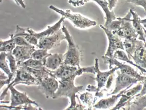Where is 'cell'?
<instances>
[{
    "mask_svg": "<svg viewBox=\"0 0 146 110\" xmlns=\"http://www.w3.org/2000/svg\"><path fill=\"white\" fill-rule=\"evenodd\" d=\"M65 18L62 17L60 20L52 26H48L43 32H36L30 28H22L17 25L16 30L14 36H22L24 37L31 44L37 46L38 41L40 39L54 34L60 29L61 24L64 21Z\"/></svg>",
    "mask_w": 146,
    "mask_h": 110,
    "instance_id": "6da1fadb",
    "label": "cell"
},
{
    "mask_svg": "<svg viewBox=\"0 0 146 110\" xmlns=\"http://www.w3.org/2000/svg\"><path fill=\"white\" fill-rule=\"evenodd\" d=\"M77 76H73L63 80H59V85L55 94L53 99H57L59 97H68L70 99V107L66 110H75L77 105L76 98H78L76 93L82 89V85L76 87L74 85V80Z\"/></svg>",
    "mask_w": 146,
    "mask_h": 110,
    "instance_id": "7a4b0ae2",
    "label": "cell"
},
{
    "mask_svg": "<svg viewBox=\"0 0 146 110\" xmlns=\"http://www.w3.org/2000/svg\"><path fill=\"white\" fill-rule=\"evenodd\" d=\"M62 30L65 36V39L68 44V50L64 54V63L70 66H77L80 68V63L81 60L80 50L74 42L73 37L70 35L67 28L64 25L62 27Z\"/></svg>",
    "mask_w": 146,
    "mask_h": 110,
    "instance_id": "3957f363",
    "label": "cell"
},
{
    "mask_svg": "<svg viewBox=\"0 0 146 110\" xmlns=\"http://www.w3.org/2000/svg\"><path fill=\"white\" fill-rule=\"evenodd\" d=\"M52 76L60 80H63L73 76H80L84 73L96 74L95 66L78 68L77 66H70L63 63L55 71L50 70Z\"/></svg>",
    "mask_w": 146,
    "mask_h": 110,
    "instance_id": "277c9868",
    "label": "cell"
},
{
    "mask_svg": "<svg viewBox=\"0 0 146 110\" xmlns=\"http://www.w3.org/2000/svg\"><path fill=\"white\" fill-rule=\"evenodd\" d=\"M49 8L52 11H55L57 13L60 14L65 18L68 19L73 23L74 26L79 28L86 29L92 26L96 25V22L86 18L79 13H72V12L69 9L63 11L53 5L50 6Z\"/></svg>",
    "mask_w": 146,
    "mask_h": 110,
    "instance_id": "5b68a950",
    "label": "cell"
},
{
    "mask_svg": "<svg viewBox=\"0 0 146 110\" xmlns=\"http://www.w3.org/2000/svg\"><path fill=\"white\" fill-rule=\"evenodd\" d=\"M16 78L13 81L11 82V83L8 84L4 92L1 95V101L3 99L7 93L9 87L11 86H16L19 84H26L27 85H38L40 84V82L36 78H35L31 74L29 73L23 68H19L16 71Z\"/></svg>",
    "mask_w": 146,
    "mask_h": 110,
    "instance_id": "8992f818",
    "label": "cell"
},
{
    "mask_svg": "<svg viewBox=\"0 0 146 110\" xmlns=\"http://www.w3.org/2000/svg\"><path fill=\"white\" fill-rule=\"evenodd\" d=\"M132 14L129 11L128 14L123 18H120L123 22L119 29L113 31V33L116 34L120 38L125 39H135L138 37L135 30L133 27L132 22L130 21Z\"/></svg>",
    "mask_w": 146,
    "mask_h": 110,
    "instance_id": "52a82bcc",
    "label": "cell"
},
{
    "mask_svg": "<svg viewBox=\"0 0 146 110\" xmlns=\"http://www.w3.org/2000/svg\"><path fill=\"white\" fill-rule=\"evenodd\" d=\"M102 58L105 64H109V68L110 70L113 68V66H115L120 70L121 73L126 74L133 78L138 79L141 82L143 81L146 78V77L141 76L139 74L137 71L134 70V69H133L130 66L120 62L117 60V59L113 57L111 58L106 56H102Z\"/></svg>",
    "mask_w": 146,
    "mask_h": 110,
    "instance_id": "ba28073f",
    "label": "cell"
},
{
    "mask_svg": "<svg viewBox=\"0 0 146 110\" xmlns=\"http://www.w3.org/2000/svg\"><path fill=\"white\" fill-rule=\"evenodd\" d=\"M64 40H66L65 34L62 29H60L54 34L40 39L36 46L48 50L59 46Z\"/></svg>",
    "mask_w": 146,
    "mask_h": 110,
    "instance_id": "9c48e42d",
    "label": "cell"
},
{
    "mask_svg": "<svg viewBox=\"0 0 146 110\" xmlns=\"http://www.w3.org/2000/svg\"><path fill=\"white\" fill-rule=\"evenodd\" d=\"M100 27L102 28L107 36L109 41V46L107 51L104 56L112 58L114 52L117 50H125L123 42L121 38L116 34L113 33V32L102 24L99 25Z\"/></svg>",
    "mask_w": 146,
    "mask_h": 110,
    "instance_id": "30bf717a",
    "label": "cell"
},
{
    "mask_svg": "<svg viewBox=\"0 0 146 110\" xmlns=\"http://www.w3.org/2000/svg\"><path fill=\"white\" fill-rule=\"evenodd\" d=\"M59 85V83L56 78L52 76H49L44 79L38 85V87L47 99H53Z\"/></svg>",
    "mask_w": 146,
    "mask_h": 110,
    "instance_id": "8fae6325",
    "label": "cell"
},
{
    "mask_svg": "<svg viewBox=\"0 0 146 110\" xmlns=\"http://www.w3.org/2000/svg\"><path fill=\"white\" fill-rule=\"evenodd\" d=\"M11 93V107H17L20 105L32 104L35 105L36 107H40L39 105L29 98L26 92H20L14 87L11 86L9 87Z\"/></svg>",
    "mask_w": 146,
    "mask_h": 110,
    "instance_id": "7c38bea8",
    "label": "cell"
},
{
    "mask_svg": "<svg viewBox=\"0 0 146 110\" xmlns=\"http://www.w3.org/2000/svg\"><path fill=\"white\" fill-rule=\"evenodd\" d=\"M117 77L116 78V84L115 89L110 95H115L118 94L122 89L133 84L137 83L138 82H141L138 79L133 78L128 75L121 73L120 71H117Z\"/></svg>",
    "mask_w": 146,
    "mask_h": 110,
    "instance_id": "4fadbf2b",
    "label": "cell"
},
{
    "mask_svg": "<svg viewBox=\"0 0 146 110\" xmlns=\"http://www.w3.org/2000/svg\"><path fill=\"white\" fill-rule=\"evenodd\" d=\"M35 50L34 45L31 46H16L13 51V54L16 58L17 66L31 58V55Z\"/></svg>",
    "mask_w": 146,
    "mask_h": 110,
    "instance_id": "5bb4252c",
    "label": "cell"
},
{
    "mask_svg": "<svg viewBox=\"0 0 146 110\" xmlns=\"http://www.w3.org/2000/svg\"><path fill=\"white\" fill-rule=\"evenodd\" d=\"M131 58L137 66L146 70V47L143 41L136 40L135 50Z\"/></svg>",
    "mask_w": 146,
    "mask_h": 110,
    "instance_id": "9a60e30c",
    "label": "cell"
},
{
    "mask_svg": "<svg viewBox=\"0 0 146 110\" xmlns=\"http://www.w3.org/2000/svg\"><path fill=\"white\" fill-rule=\"evenodd\" d=\"M95 60V70L96 72L97 76L96 78H94V79L97 82L96 93H99L100 90L102 89V88L105 87L106 83H107L109 77L112 74L114 73L115 71L119 70V68L117 66H115L110 71L105 72H102L99 70L98 59L96 58Z\"/></svg>",
    "mask_w": 146,
    "mask_h": 110,
    "instance_id": "2e32d148",
    "label": "cell"
},
{
    "mask_svg": "<svg viewBox=\"0 0 146 110\" xmlns=\"http://www.w3.org/2000/svg\"><path fill=\"white\" fill-rule=\"evenodd\" d=\"M64 59L63 54L58 53L51 54L44 59L45 67L51 71H55L64 63Z\"/></svg>",
    "mask_w": 146,
    "mask_h": 110,
    "instance_id": "e0dca14e",
    "label": "cell"
},
{
    "mask_svg": "<svg viewBox=\"0 0 146 110\" xmlns=\"http://www.w3.org/2000/svg\"><path fill=\"white\" fill-rule=\"evenodd\" d=\"M131 87V86H129L126 87L125 89L123 90V91H120L117 95H113L112 97L106 99H102L95 105H94L93 107L98 109H107L110 107H113L117 101L118 98L121 97L123 93L129 89Z\"/></svg>",
    "mask_w": 146,
    "mask_h": 110,
    "instance_id": "ac0fdd59",
    "label": "cell"
},
{
    "mask_svg": "<svg viewBox=\"0 0 146 110\" xmlns=\"http://www.w3.org/2000/svg\"><path fill=\"white\" fill-rule=\"evenodd\" d=\"M129 11L132 14L133 19H131L130 21L132 22L134 28L137 34H138V40L143 41L146 47V39L144 34L143 27L141 23V19L138 16L137 13L132 9H130Z\"/></svg>",
    "mask_w": 146,
    "mask_h": 110,
    "instance_id": "d6986e66",
    "label": "cell"
},
{
    "mask_svg": "<svg viewBox=\"0 0 146 110\" xmlns=\"http://www.w3.org/2000/svg\"><path fill=\"white\" fill-rule=\"evenodd\" d=\"M90 1L96 2L102 7V10L104 11L106 15V23L104 24V26L107 28L110 24L117 18L114 13L113 11H110L108 1L104 0H85V3Z\"/></svg>",
    "mask_w": 146,
    "mask_h": 110,
    "instance_id": "ffe728a7",
    "label": "cell"
},
{
    "mask_svg": "<svg viewBox=\"0 0 146 110\" xmlns=\"http://www.w3.org/2000/svg\"><path fill=\"white\" fill-rule=\"evenodd\" d=\"M23 68L28 71L35 78H36L39 81L40 83L46 77L48 76H52L50 70L47 69L46 68H45L43 69H35L29 68L26 66H19L18 68Z\"/></svg>",
    "mask_w": 146,
    "mask_h": 110,
    "instance_id": "44dd1931",
    "label": "cell"
},
{
    "mask_svg": "<svg viewBox=\"0 0 146 110\" xmlns=\"http://www.w3.org/2000/svg\"><path fill=\"white\" fill-rule=\"evenodd\" d=\"M113 58L120 60L123 61H125L126 62L129 63L131 65H132V66L137 68L141 72V73L146 74V70L141 68L139 66H137L136 64L134 63L128 57V56L126 55L125 52H123V50H117L114 54Z\"/></svg>",
    "mask_w": 146,
    "mask_h": 110,
    "instance_id": "7402d4cb",
    "label": "cell"
},
{
    "mask_svg": "<svg viewBox=\"0 0 146 110\" xmlns=\"http://www.w3.org/2000/svg\"><path fill=\"white\" fill-rule=\"evenodd\" d=\"M11 39L8 40L4 41L0 40V51L1 52H13V50L15 48L17 45L14 41L13 34H10Z\"/></svg>",
    "mask_w": 146,
    "mask_h": 110,
    "instance_id": "603a6c76",
    "label": "cell"
},
{
    "mask_svg": "<svg viewBox=\"0 0 146 110\" xmlns=\"http://www.w3.org/2000/svg\"><path fill=\"white\" fill-rule=\"evenodd\" d=\"M137 98L133 102H129L127 107L128 110H142L146 107V94L141 97Z\"/></svg>",
    "mask_w": 146,
    "mask_h": 110,
    "instance_id": "cb8c5ba5",
    "label": "cell"
},
{
    "mask_svg": "<svg viewBox=\"0 0 146 110\" xmlns=\"http://www.w3.org/2000/svg\"><path fill=\"white\" fill-rule=\"evenodd\" d=\"M7 53L4 52H2L0 53V67L1 69L3 70L6 74L7 75L8 78L11 80L13 78V74L11 71L10 68H9L7 63Z\"/></svg>",
    "mask_w": 146,
    "mask_h": 110,
    "instance_id": "d4e9b609",
    "label": "cell"
},
{
    "mask_svg": "<svg viewBox=\"0 0 146 110\" xmlns=\"http://www.w3.org/2000/svg\"><path fill=\"white\" fill-rule=\"evenodd\" d=\"M21 66H26L31 68L35 69H43L45 67L44 66V59L43 60H36L31 58L27 60L24 61L17 66V68Z\"/></svg>",
    "mask_w": 146,
    "mask_h": 110,
    "instance_id": "484cf974",
    "label": "cell"
},
{
    "mask_svg": "<svg viewBox=\"0 0 146 110\" xmlns=\"http://www.w3.org/2000/svg\"><path fill=\"white\" fill-rule=\"evenodd\" d=\"M137 39H125L123 42L125 50L128 54L129 58L131 59L132 56L133 55L136 48V42Z\"/></svg>",
    "mask_w": 146,
    "mask_h": 110,
    "instance_id": "4316f807",
    "label": "cell"
},
{
    "mask_svg": "<svg viewBox=\"0 0 146 110\" xmlns=\"http://www.w3.org/2000/svg\"><path fill=\"white\" fill-rule=\"evenodd\" d=\"M80 99L84 103L88 105V110H92L93 106H94V103L96 100L97 98H95L94 99L93 95L86 92L81 95Z\"/></svg>",
    "mask_w": 146,
    "mask_h": 110,
    "instance_id": "83f0119b",
    "label": "cell"
},
{
    "mask_svg": "<svg viewBox=\"0 0 146 110\" xmlns=\"http://www.w3.org/2000/svg\"><path fill=\"white\" fill-rule=\"evenodd\" d=\"M51 54L48 52V50L39 48V50H35L31 55V58L36 60H43L50 56Z\"/></svg>",
    "mask_w": 146,
    "mask_h": 110,
    "instance_id": "f1b7e54d",
    "label": "cell"
},
{
    "mask_svg": "<svg viewBox=\"0 0 146 110\" xmlns=\"http://www.w3.org/2000/svg\"><path fill=\"white\" fill-rule=\"evenodd\" d=\"M7 53V59L9 62V66L11 72L15 74L17 70V64L16 58L14 57L13 52H6Z\"/></svg>",
    "mask_w": 146,
    "mask_h": 110,
    "instance_id": "f546056e",
    "label": "cell"
},
{
    "mask_svg": "<svg viewBox=\"0 0 146 110\" xmlns=\"http://www.w3.org/2000/svg\"><path fill=\"white\" fill-rule=\"evenodd\" d=\"M142 88H143V85L141 83H139L135 87H133L131 89H128V91L127 90L125 91V93H124V94L127 96L134 99V96H135L136 95H137L139 93H140V92L141 91V89H142Z\"/></svg>",
    "mask_w": 146,
    "mask_h": 110,
    "instance_id": "4dcf8cb0",
    "label": "cell"
},
{
    "mask_svg": "<svg viewBox=\"0 0 146 110\" xmlns=\"http://www.w3.org/2000/svg\"><path fill=\"white\" fill-rule=\"evenodd\" d=\"M32 104H28V105H20L17 107H11L10 106H7L4 105H1V108H6L8 109H16V110H42L40 107L37 108L36 107H33L31 106Z\"/></svg>",
    "mask_w": 146,
    "mask_h": 110,
    "instance_id": "1f68e13d",
    "label": "cell"
},
{
    "mask_svg": "<svg viewBox=\"0 0 146 110\" xmlns=\"http://www.w3.org/2000/svg\"><path fill=\"white\" fill-rule=\"evenodd\" d=\"M117 20L113 21L110 24L109 26H108L107 28L109 29L111 31H115L119 29L121 25V23L123 22L122 20H121L120 17L116 18Z\"/></svg>",
    "mask_w": 146,
    "mask_h": 110,
    "instance_id": "d6a6232c",
    "label": "cell"
},
{
    "mask_svg": "<svg viewBox=\"0 0 146 110\" xmlns=\"http://www.w3.org/2000/svg\"><path fill=\"white\" fill-rule=\"evenodd\" d=\"M14 41L16 43L17 46H31L33 45L27 42L24 37L22 36H14L13 34Z\"/></svg>",
    "mask_w": 146,
    "mask_h": 110,
    "instance_id": "836d02e7",
    "label": "cell"
},
{
    "mask_svg": "<svg viewBox=\"0 0 146 110\" xmlns=\"http://www.w3.org/2000/svg\"><path fill=\"white\" fill-rule=\"evenodd\" d=\"M127 1L128 3H133L136 5L141 6L146 11V0H127Z\"/></svg>",
    "mask_w": 146,
    "mask_h": 110,
    "instance_id": "e575fe53",
    "label": "cell"
},
{
    "mask_svg": "<svg viewBox=\"0 0 146 110\" xmlns=\"http://www.w3.org/2000/svg\"><path fill=\"white\" fill-rule=\"evenodd\" d=\"M68 3L74 7H79L85 4V0H68Z\"/></svg>",
    "mask_w": 146,
    "mask_h": 110,
    "instance_id": "d590c367",
    "label": "cell"
},
{
    "mask_svg": "<svg viewBox=\"0 0 146 110\" xmlns=\"http://www.w3.org/2000/svg\"><path fill=\"white\" fill-rule=\"evenodd\" d=\"M143 82V88L142 89L140 93H139L137 95H136L135 96H134V97H141V96H143L144 95H145L146 94V78L143 80V81H142Z\"/></svg>",
    "mask_w": 146,
    "mask_h": 110,
    "instance_id": "8d00e7d4",
    "label": "cell"
},
{
    "mask_svg": "<svg viewBox=\"0 0 146 110\" xmlns=\"http://www.w3.org/2000/svg\"><path fill=\"white\" fill-rule=\"evenodd\" d=\"M114 74L113 73L109 77L107 81V83H106V88L107 89H109L110 87L111 86V85L112 84L113 81V79H114Z\"/></svg>",
    "mask_w": 146,
    "mask_h": 110,
    "instance_id": "74e56055",
    "label": "cell"
},
{
    "mask_svg": "<svg viewBox=\"0 0 146 110\" xmlns=\"http://www.w3.org/2000/svg\"><path fill=\"white\" fill-rule=\"evenodd\" d=\"M107 1L109 4V7L110 11H112L113 8L115 7L117 4L118 0H107Z\"/></svg>",
    "mask_w": 146,
    "mask_h": 110,
    "instance_id": "f35d334b",
    "label": "cell"
},
{
    "mask_svg": "<svg viewBox=\"0 0 146 110\" xmlns=\"http://www.w3.org/2000/svg\"><path fill=\"white\" fill-rule=\"evenodd\" d=\"M14 2L17 4V5L21 6L22 8H25L26 5L24 2L23 0H13Z\"/></svg>",
    "mask_w": 146,
    "mask_h": 110,
    "instance_id": "ab89813d",
    "label": "cell"
},
{
    "mask_svg": "<svg viewBox=\"0 0 146 110\" xmlns=\"http://www.w3.org/2000/svg\"><path fill=\"white\" fill-rule=\"evenodd\" d=\"M9 78H8V76H6L5 75V74L3 73L2 72V71H1V72H0V79H1V80H7V79H8Z\"/></svg>",
    "mask_w": 146,
    "mask_h": 110,
    "instance_id": "60d3db41",
    "label": "cell"
},
{
    "mask_svg": "<svg viewBox=\"0 0 146 110\" xmlns=\"http://www.w3.org/2000/svg\"><path fill=\"white\" fill-rule=\"evenodd\" d=\"M141 23L143 25V27L146 28V19H145L143 20H141Z\"/></svg>",
    "mask_w": 146,
    "mask_h": 110,
    "instance_id": "b9f144b4",
    "label": "cell"
},
{
    "mask_svg": "<svg viewBox=\"0 0 146 110\" xmlns=\"http://www.w3.org/2000/svg\"><path fill=\"white\" fill-rule=\"evenodd\" d=\"M143 32H144V34H145V36L146 39V29H145L144 28H143Z\"/></svg>",
    "mask_w": 146,
    "mask_h": 110,
    "instance_id": "7bdbcfd3",
    "label": "cell"
},
{
    "mask_svg": "<svg viewBox=\"0 0 146 110\" xmlns=\"http://www.w3.org/2000/svg\"><path fill=\"white\" fill-rule=\"evenodd\" d=\"M104 1H107V0H104Z\"/></svg>",
    "mask_w": 146,
    "mask_h": 110,
    "instance_id": "ee69618b",
    "label": "cell"
}]
</instances>
